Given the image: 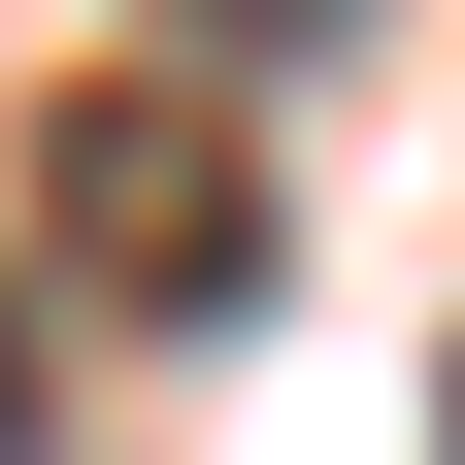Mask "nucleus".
I'll return each instance as SVG.
<instances>
[{"label": "nucleus", "instance_id": "3", "mask_svg": "<svg viewBox=\"0 0 465 465\" xmlns=\"http://www.w3.org/2000/svg\"><path fill=\"white\" fill-rule=\"evenodd\" d=\"M432 465H465V366H432Z\"/></svg>", "mask_w": 465, "mask_h": 465}, {"label": "nucleus", "instance_id": "1", "mask_svg": "<svg viewBox=\"0 0 465 465\" xmlns=\"http://www.w3.org/2000/svg\"><path fill=\"white\" fill-rule=\"evenodd\" d=\"M232 100H266V34H200V67H100L67 134H34V232H100V266H134L166 332H200L232 266H266V200H232Z\"/></svg>", "mask_w": 465, "mask_h": 465}, {"label": "nucleus", "instance_id": "2", "mask_svg": "<svg viewBox=\"0 0 465 465\" xmlns=\"http://www.w3.org/2000/svg\"><path fill=\"white\" fill-rule=\"evenodd\" d=\"M0 465H67V399H34V300H0Z\"/></svg>", "mask_w": 465, "mask_h": 465}]
</instances>
